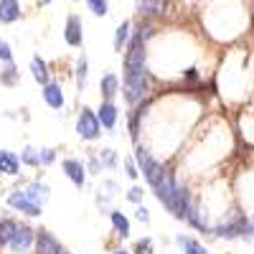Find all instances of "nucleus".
Returning a JSON list of instances; mask_svg holds the SVG:
<instances>
[{
  "label": "nucleus",
  "mask_w": 254,
  "mask_h": 254,
  "mask_svg": "<svg viewBox=\"0 0 254 254\" xmlns=\"http://www.w3.org/2000/svg\"><path fill=\"white\" fill-rule=\"evenodd\" d=\"M135 219H137L140 224H150V211H147V206L140 203V206L135 208Z\"/></svg>",
  "instance_id": "obj_36"
},
{
  "label": "nucleus",
  "mask_w": 254,
  "mask_h": 254,
  "mask_svg": "<svg viewBox=\"0 0 254 254\" xmlns=\"http://www.w3.org/2000/svg\"><path fill=\"white\" fill-rule=\"evenodd\" d=\"M249 224L247 214H239V211H229V214L211 229V234L219 237V239H239L244 234V229Z\"/></svg>",
  "instance_id": "obj_5"
},
{
  "label": "nucleus",
  "mask_w": 254,
  "mask_h": 254,
  "mask_svg": "<svg viewBox=\"0 0 254 254\" xmlns=\"http://www.w3.org/2000/svg\"><path fill=\"white\" fill-rule=\"evenodd\" d=\"M99 94H102V102H115V97L120 94V76L115 71L102 74V79H99Z\"/></svg>",
  "instance_id": "obj_16"
},
{
  "label": "nucleus",
  "mask_w": 254,
  "mask_h": 254,
  "mask_svg": "<svg viewBox=\"0 0 254 254\" xmlns=\"http://www.w3.org/2000/svg\"><path fill=\"white\" fill-rule=\"evenodd\" d=\"M18 219L13 216H0V249H5L10 244V239L15 237V231H18Z\"/></svg>",
  "instance_id": "obj_20"
},
{
  "label": "nucleus",
  "mask_w": 254,
  "mask_h": 254,
  "mask_svg": "<svg viewBox=\"0 0 254 254\" xmlns=\"http://www.w3.org/2000/svg\"><path fill=\"white\" fill-rule=\"evenodd\" d=\"M181 252H183V254H208V249H206L201 242H196V239H190V242H188Z\"/></svg>",
  "instance_id": "obj_33"
},
{
  "label": "nucleus",
  "mask_w": 254,
  "mask_h": 254,
  "mask_svg": "<svg viewBox=\"0 0 254 254\" xmlns=\"http://www.w3.org/2000/svg\"><path fill=\"white\" fill-rule=\"evenodd\" d=\"M178 190H181V181L176 178V171H173V168H165V173H163V178L155 183L153 193H155L158 203L168 211V214H176Z\"/></svg>",
  "instance_id": "obj_3"
},
{
  "label": "nucleus",
  "mask_w": 254,
  "mask_h": 254,
  "mask_svg": "<svg viewBox=\"0 0 254 254\" xmlns=\"http://www.w3.org/2000/svg\"><path fill=\"white\" fill-rule=\"evenodd\" d=\"M97 120L102 125V130H115L117 120H120V110L115 102H102L99 110H97Z\"/></svg>",
  "instance_id": "obj_15"
},
{
  "label": "nucleus",
  "mask_w": 254,
  "mask_h": 254,
  "mask_svg": "<svg viewBox=\"0 0 254 254\" xmlns=\"http://www.w3.org/2000/svg\"><path fill=\"white\" fill-rule=\"evenodd\" d=\"M87 8L92 10V15H97V18H104L110 13V3L107 0H87Z\"/></svg>",
  "instance_id": "obj_28"
},
{
  "label": "nucleus",
  "mask_w": 254,
  "mask_h": 254,
  "mask_svg": "<svg viewBox=\"0 0 254 254\" xmlns=\"http://www.w3.org/2000/svg\"><path fill=\"white\" fill-rule=\"evenodd\" d=\"M112 254H132V252H130V249H115Z\"/></svg>",
  "instance_id": "obj_38"
},
{
  "label": "nucleus",
  "mask_w": 254,
  "mask_h": 254,
  "mask_svg": "<svg viewBox=\"0 0 254 254\" xmlns=\"http://www.w3.org/2000/svg\"><path fill=\"white\" fill-rule=\"evenodd\" d=\"M97 158H99L102 171H115L120 165V155H117L115 147H102V150H97Z\"/></svg>",
  "instance_id": "obj_23"
},
{
  "label": "nucleus",
  "mask_w": 254,
  "mask_h": 254,
  "mask_svg": "<svg viewBox=\"0 0 254 254\" xmlns=\"http://www.w3.org/2000/svg\"><path fill=\"white\" fill-rule=\"evenodd\" d=\"M132 160H135V165H137L140 176L145 178V183L150 186V188H155V183L163 178L165 168H168V165H163V160H158L150 150H147V147H142V142H135Z\"/></svg>",
  "instance_id": "obj_2"
},
{
  "label": "nucleus",
  "mask_w": 254,
  "mask_h": 254,
  "mask_svg": "<svg viewBox=\"0 0 254 254\" xmlns=\"http://www.w3.org/2000/svg\"><path fill=\"white\" fill-rule=\"evenodd\" d=\"M125 198L130 201V203H135V206H140V203H142V198H145V190H142V186H132V188L125 193Z\"/></svg>",
  "instance_id": "obj_31"
},
{
  "label": "nucleus",
  "mask_w": 254,
  "mask_h": 254,
  "mask_svg": "<svg viewBox=\"0 0 254 254\" xmlns=\"http://www.w3.org/2000/svg\"><path fill=\"white\" fill-rule=\"evenodd\" d=\"M20 158V165H28V168H41V160H38V147L33 145H26L23 150L18 153Z\"/></svg>",
  "instance_id": "obj_27"
},
{
  "label": "nucleus",
  "mask_w": 254,
  "mask_h": 254,
  "mask_svg": "<svg viewBox=\"0 0 254 254\" xmlns=\"http://www.w3.org/2000/svg\"><path fill=\"white\" fill-rule=\"evenodd\" d=\"M130 38H132V23L130 20H122V23L117 26L115 31V51H125V46L130 44Z\"/></svg>",
  "instance_id": "obj_22"
},
{
  "label": "nucleus",
  "mask_w": 254,
  "mask_h": 254,
  "mask_svg": "<svg viewBox=\"0 0 254 254\" xmlns=\"http://www.w3.org/2000/svg\"><path fill=\"white\" fill-rule=\"evenodd\" d=\"M135 13L140 18H163L168 13V3L165 0H135Z\"/></svg>",
  "instance_id": "obj_13"
},
{
  "label": "nucleus",
  "mask_w": 254,
  "mask_h": 254,
  "mask_svg": "<svg viewBox=\"0 0 254 254\" xmlns=\"http://www.w3.org/2000/svg\"><path fill=\"white\" fill-rule=\"evenodd\" d=\"M87 173H92V176H99V173H102V165H99L97 153H89V155H87Z\"/></svg>",
  "instance_id": "obj_34"
},
{
  "label": "nucleus",
  "mask_w": 254,
  "mask_h": 254,
  "mask_svg": "<svg viewBox=\"0 0 254 254\" xmlns=\"http://www.w3.org/2000/svg\"><path fill=\"white\" fill-rule=\"evenodd\" d=\"M0 173L8 176V178H15L20 173V158H18V153L8 150V147H0Z\"/></svg>",
  "instance_id": "obj_17"
},
{
  "label": "nucleus",
  "mask_w": 254,
  "mask_h": 254,
  "mask_svg": "<svg viewBox=\"0 0 254 254\" xmlns=\"http://www.w3.org/2000/svg\"><path fill=\"white\" fill-rule=\"evenodd\" d=\"M41 97L49 104L51 110H64L66 107V97H64V89L59 81H49L46 87H41Z\"/></svg>",
  "instance_id": "obj_14"
},
{
  "label": "nucleus",
  "mask_w": 254,
  "mask_h": 254,
  "mask_svg": "<svg viewBox=\"0 0 254 254\" xmlns=\"http://www.w3.org/2000/svg\"><path fill=\"white\" fill-rule=\"evenodd\" d=\"M38 5H51V0H36Z\"/></svg>",
  "instance_id": "obj_39"
},
{
  "label": "nucleus",
  "mask_w": 254,
  "mask_h": 254,
  "mask_svg": "<svg viewBox=\"0 0 254 254\" xmlns=\"http://www.w3.org/2000/svg\"><path fill=\"white\" fill-rule=\"evenodd\" d=\"M64 41L71 46V49H79L84 44V23L76 13H71L66 18V26H64Z\"/></svg>",
  "instance_id": "obj_11"
},
{
  "label": "nucleus",
  "mask_w": 254,
  "mask_h": 254,
  "mask_svg": "<svg viewBox=\"0 0 254 254\" xmlns=\"http://www.w3.org/2000/svg\"><path fill=\"white\" fill-rule=\"evenodd\" d=\"M242 239H244V242H254V221H252V219H249V224H247V229H244Z\"/></svg>",
  "instance_id": "obj_37"
},
{
  "label": "nucleus",
  "mask_w": 254,
  "mask_h": 254,
  "mask_svg": "<svg viewBox=\"0 0 254 254\" xmlns=\"http://www.w3.org/2000/svg\"><path fill=\"white\" fill-rule=\"evenodd\" d=\"M0 84H3V87H15V84H20V69L15 64H5V66L0 69Z\"/></svg>",
  "instance_id": "obj_24"
},
{
  "label": "nucleus",
  "mask_w": 254,
  "mask_h": 254,
  "mask_svg": "<svg viewBox=\"0 0 254 254\" xmlns=\"http://www.w3.org/2000/svg\"><path fill=\"white\" fill-rule=\"evenodd\" d=\"M36 244V229L26 221H20L18 224V231H15V237L10 239V244L5 247L10 254H28Z\"/></svg>",
  "instance_id": "obj_8"
},
{
  "label": "nucleus",
  "mask_w": 254,
  "mask_h": 254,
  "mask_svg": "<svg viewBox=\"0 0 254 254\" xmlns=\"http://www.w3.org/2000/svg\"><path fill=\"white\" fill-rule=\"evenodd\" d=\"M0 61H3V64H13V49H10L8 41H3V38H0Z\"/></svg>",
  "instance_id": "obj_35"
},
{
  "label": "nucleus",
  "mask_w": 254,
  "mask_h": 254,
  "mask_svg": "<svg viewBox=\"0 0 254 254\" xmlns=\"http://www.w3.org/2000/svg\"><path fill=\"white\" fill-rule=\"evenodd\" d=\"M38 160H41V168H49L56 163V150L54 147H38Z\"/></svg>",
  "instance_id": "obj_29"
},
{
  "label": "nucleus",
  "mask_w": 254,
  "mask_h": 254,
  "mask_svg": "<svg viewBox=\"0 0 254 254\" xmlns=\"http://www.w3.org/2000/svg\"><path fill=\"white\" fill-rule=\"evenodd\" d=\"M110 221H112V229H115V237L127 239V237L132 234V224H130V219H127V214H122L120 208H112V211H110Z\"/></svg>",
  "instance_id": "obj_18"
},
{
  "label": "nucleus",
  "mask_w": 254,
  "mask_h": 254,
  "mask_svg": "<svg viewBox=\"0 0 254 254\" xmlns=\"http://www.w3.org/2000/svg\"><path fill=\"white\" fill-rule=\"evenodd\" d=\"M64 254H71V252H66V249H64Z\"/></svg>",
  "instance_id": "obj_40"
},
{
  "label": "nucleus",
  "mask_w": 254,
  "mask_h": 254,
  "mask_svg": "<svg viewBox=\"0 0 254 254\" xmlns=\"http://www.w3.org/2000/svg\"><path fill=\"white\" fill-rule=\"evenodd\" d=\"M31 76H33L36 84H41V87H46V84L51 81V76H49V64L41 59V56H33V59H31Z\"/></svg>",
  "instance_id": "obj_21"
},
{
  "label": "nucleus",
  "mask_w": 254,
  "mask_h": 254,
  "mask_svg": "<svg viewBox=\"0 0 254 254\" xmlns=\"http://www.w3.org/2000/svg\"><path fill=\"white\" fill-rule=\"evenodd\" d=\"M122 99L127 107H137L145 99H150V92H153V76L147 69H132V71H125L122 74Z\"/></svg>",
  "instance_id": "obj_1"
},
{
  "label": "nucleus",
  "mask_w": 254,
  "mask_h": 254,
  "mask_svg": "<svg viewBox=\"0 0 254 254\" xmlns=\"http://www.w3.org/2000/svg\"><path fill=\"white\" fill-rule=\"evenodd\" d=\"M122 163H125V176L130 178V181H137V178H140V171H137V165H135L132 155H130V158H125Z\"/></svg>",
  "instance_id": "obj_32"
},
{
  "label": "nucleus",
  "mask_w": 254,
  "mask_h": 254,
  "mask_svg": "<svg viewBox=\"0 0 254 254\" xmlns=\"http://www.w3.org/2000/svg\"><path fill=\"white\" fill-rule=\"evenodd\" d=\"M20 20V3L18 0H0V23H15Z\"/></svg>",
  "instance_id": "obj_19"
},
{
  "label": "nucleus",
  "mask_w": 254,
  "mask_h": 254,
  "mask_svg": "<svg viewBox=\"0 0 254 254\" xmlns=\"http://www.w3.org/2000/svg\"><path fill=\"white\" fill-rule=\"evenodd\" d=\"M23 193L28 196L31 203H36V206L44 208V206L51 201V186L44 183V181H31V183L23 186Z\"/></svg>",
  "instance_id": "obj_12"
},
{
  "label": "nucleus",
  "mask_w": 254,
  "mask_h": 254,
  "mask_svg": "<svg viewBox=\"0 0 254 254\" xmlns=\"http://www.w3.org/2000/svg\"><path fill=\"white\" fill-rule=\"evenodd\" d=\"M132 254H155V249H153V239H150V237H145V239L135 242Z\"/></svg>",
  "instance_id": "obj_30"
},
{
  "label": "nucleus",
  "mask_w": 254,
  "mask_h": 254,
  "mask_svg": "<svg viewBox=\"0 0 254 254\" xmlns=\"http://www.w3.org/2000/svg\"><path fill=\"white\" fill-rule=\"evenodd\" d=\"M5 203H8V208H13L15 214H23L26 219H41V214H44V208L28 201V196L23 193V188L10 190V193L5 196Z\"/></svg>",
  "instance_id": "obj_7"
},
{
  "label": "nucleus",
  "mask_w": 254,
  "mask_h": 254,
  "mask_svg": "<svg viewBox=\"0 0 254 254\" xmlns=\"http://www.w3.org/2000/svg\"><path fill=\"white\" fill-rule=\"evenodd\" d=\"M74 132L79 135V140H84V142H97L99 137H102V125H99V120H97V110H92V107H84L79 110V115H76V125H74Z\"/></svg>",
  "instance_id": "obj_4"
},
{
  "label": "nucleus",
  "mask_w": 254,
  "mask_h": 254,
  "mask_svg": "<svg viewBox=\"0 0 254 254\" xmlns=\"http://www.w3.org/2000/svg\"><path fill=\"white\" fill-rule=\"evenodd\" d=\"M87 76H89V61H87V56H79V61H76V92L81 94L84 89H87Z\"/></svg>",
  "instance_id": "obj_25"
},
{
  "label": "nucleus",
  "mask_w": 254,
  "mask_h": 254,
  "mask_svg": "<svg viewBox=\"0 0 254 254\" xmlns=\"http://www.w3.org/2000/svg\"><path fill=\"white\" fill-rule=\"evenodd\" d=\"M33 254H64V247H61V242L56 239L54 231H49V229H36Z\"/></svg>",
  "instance_id": "obj_10"
},
{
  "label": "nucleus",
  "mask_w": 254,
  "mask_h": 254,
  "mask_svg": "<svg viewBox=\"0 0 254 254\" xmlns=\"http://www.w3.org/2000/svg\"><path fill=\"white\" fill-rule=\"evenodd\" d=\"M61 171H64V176H66L69 181H71V186L74 188H84V186H87V165H84L79 158H64L61 160Z\"/></svg>",
  "instance_id": "obj_9"
},
{
  "label": "nucleus",
  "mask_w": 254,
  "mask_h": 254,
  "mask_svg": "<svg viewBox=\"0 0 254 254\" xmlns=\"http://www.w3.org/2000/svg\"><path fill=\"white\" fill-rule=\"evenodd\" d=\"M140 41H145V44H147V41H150L158 31H155V23H153V20L150 18H140L137 20V31H132Z\"/></svg>",
  "instance_id": "obj_26"
},
{
  "label": "nucleus",
  "mask_w": 254,
  "mask_h": 254,
  "mask_svg": "<svg viewBox=\"0 0 254 254\" xmlns=\"http://www.w3.org/2000/svg\"><path fill=\"white\" fill-rule=\"evenodd\" d=\"M147 44L145 41H140L135 33L130 38V44L125 46L122 51V69L125 71H132V69H147Z\"/></svg>",
  "instance_id": "obj_6"
}]
</instances>
